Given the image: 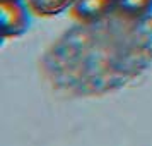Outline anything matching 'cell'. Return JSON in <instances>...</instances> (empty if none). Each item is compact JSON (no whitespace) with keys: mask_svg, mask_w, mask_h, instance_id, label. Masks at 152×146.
I'll return each mask as SVG.
<instances>
[{"mask_svg":"<svg viewBox=\"0 0 152 146\" xmlns=\"http://www.w3.org/2000/svg\"><path fill=\"white\" fill-rule=\"evenodd\" d=\"M29 14L24 0H0V24H2V36L17 38L22 36L29 28Z\"/></svg>","mask_w":152,"mask_h":146,"instance_id":"6da1fadb","label":"cell"},{"mask_svg":"<svg viewBox=\"0 0 152 146\" xmlns=\"http://www.w3.org/2000/svg\"><path fill=\"white\" fill-rule=\"evenodd\" d=\"M115 10V0H74L69 14L80 24H92Z\"/></svg>","mask_w":152,"mask_h":146,"instance_id":"7a4b0ae2","label":"cell"},{"mask_svg":"<svg viewBox=\"0 0 152 146\" xmlns=\"http://www.w3.org/2000/svg\"><path fill=\"white\" fill-rule=\"evenodd\" d=\"M31 14L38 17H53L69 10L74 0H24Z\"/></svg>","mask_w":152,"mask_h":146,"instance_id":"3957f363","label":"cell"},{"mask_svg":"<svg viewBox=\"0 0 152 146\" xmlns=\"http://www.w3.org/2000/svg\"><path fill=\"white\" fill-rule=\"evenodd\" d=\"M152 0H115V12L125 19H140L151 12Z\"/></svg>","mask_w":152,"mask_h":146,"instance_id":"277c9868","label":"cell"}]
</instances>
